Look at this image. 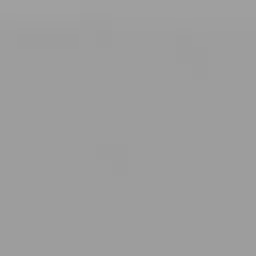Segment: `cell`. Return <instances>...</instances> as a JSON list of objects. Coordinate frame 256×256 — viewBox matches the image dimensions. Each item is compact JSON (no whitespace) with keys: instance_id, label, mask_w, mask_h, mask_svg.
I'll return each instance as SVG.
<instances>
[]
</instances>
